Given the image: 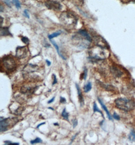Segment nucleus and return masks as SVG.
Returning <instances> with one entry per match:
<instances>
[{
  "instance_id": "nucleus-6",
  "label": "nucleus",
  "mask_w": 135,
  "mask_h": 145,
  "mask_svg": "<svg viewBox=\"0 0 135 145\" xmlns=\"http://www.w3.org/2000/svg\"><path fill=\"white\" fill-rule=\"evenodd\" d=\"M28 53V48L26 46L18 47L16 50V56L17 58L22 59L25 58Z\"/></svg>"
},
{
  "instance_id": "nucleus-8",
  "label": "nucleus",
  "mask_w": 135,
  "mask_h": 145,
  "mask_svg": "<svg viewBox=\"0 0 135 145\" xmlns=\"http://www.w3.org/2000/svg\"><path fill=\"white\" fill-rule=\"evenodd\" d=\"M95 42L96 46H99L100 47L105 48V49H108L109 46L106 42L105 40L100 36H97L95 37Z\"/></svg>"
},
{
  "instance_id": "nucleus-20",
  "label": "nucleus",
  "mask_w": 135,
  "mask_h": 145,
  "mask_svg": "<svg viewBox=\"0 0 135 145\" xmlns=\"http://www.w3.org/2000/svg\"><path fill=\"white\" fill-rule=\"evenodd\" d=\"M129 140L131 141H134L135 140V132L132 130L129 136Z\"/></svg>"
},
{
  "instance_id": "nucleus-26",
  "label": "nucleus",
  "mask_w": 135,
  "mask_h": 145,
  "mask_svg": "<svg viewBox=\"0 0 135 145\" xmlns=\"http://www.w3.org/2000/svg\"><path fill=\"white\" fill-rule=\"evenodd\" d=\"M113 117L114 119L117 120H120V117L118 115H117L116 113H114V114L113 115Z\"/></svg>"
},
{
  "instance_id": "nucleus-35",
  "label": "nucleus",
  "mask_w": 135,
  "mask_h": 145,
  "mask_svg": "<svg viewBox=\"0 0 135 145\" xmlns=\"http://www.w3.org/2000/svg\"><path fill=\"white\" fill-rule=\"evenodd\" d=\"M46 123V122H43V123H40V124H39L37 126V128H38L39 127H40L41 125H43V124H45Z\"/></svg>"
},
{
  "instance_id": "nucleus-23",
  "label": "nucleus",
  "mask_w": 135,
  "mask_h": 145,
  "mask_svg": "<svg viewBox=\"0 0 135 145\" xmlns=\"http://www.w3.org/2000/svg\"><path fill=\"white\" fill-rule=\"evenodd\" d=\"M41 142H42V140L40 138H37L34 140L31 141L30 143H31V144H35L36 143H41Z\"/></svg>"
},
{
  "instance_id": "nucleus-33",
  "label": "nucleus",
  "mask_w": 135,
  "mask_h": 145,
  "mask_svg": "<svg viewBox=\"0 0 135 145\" xmlns=\"http://www.w3.org/2000/svg\"><path fill=\"white\" fill-rule=\"evenodd\" d=\"M46 63H47V65L48 66H50L51 65V62L49 61V60H47V59H46Z\"/></svg>"
},
{
  "instance_id": "nucleus-3",
  "label": "nucleus",
  "mask_w": 135,
  "mask_h": 145,
  "mask_svg": "<svg viewBox=\"0 0 135 145\" xmlns=\"http://www.w3.org/2000/svg\"><path fill=\"white\" fill-rule=\"evenodd\" d=\"M105 48L97 46L90 50L89 52L90 57L91 59L96 60H101L105 59L106 54L104 51Z\"/></svg>"
},
{
  "instance_id": "nucleus-14",
  "label": "nucleus",
  "mask_w": 135,
  "mask_h": 145,
  "mask_svg": "<svg viewBox=\"0 0 135 145\" xmlns=\"http://www.w3.org/2000/svg\"><path fill=\"white\" fill-rule=\"evenodd\" d=\"M1 36H12L10 32L8 27H2L1 29Z\"/></svg>"
},
{
  "instance_id": "nucleus-21",
  "label": "nucleus",
  "mask_w": 135,
  "mask_h": 145,
  "mask_svg": "<svg viewBox=\"0 0 135 145\" xmlns=\"http://www.w3.org/2000/svg\"><path fill=\"white\" fill-rule=\"evenodd\" d=\"M87 75H88V69L86 67L84 68V72L82 74V78L84 79V80H86V77H87Z\"/></svg>"
},
{
  "instance_id": "nucleus-19",
  "label": "nucleus",
  "mask_w": 135,
  "mask_h": 145,
  "mask_svg": "<svg viewBox=\"0 0 135 145\" xmlns=\"http://www.w3.org/2000/svg\"><path fill=\"white\" fill-rule=\"evenodd\" d=\"M93 110H94V113H95V112H99L101 114V115L103 116V117H104V116H103V114L102 113V111L99 109V108L98 107L97 104L96 103H94V105H93Z\"/></svg>"
},
{
  "instance_id": "nucleus-16",
  "label": "nucleus",
  "mask_w": 135,
  "mask_h": 145,
  "mask_svg": "<svg viewBox=\"0 0 135 145\" xmlns=\"http://www.w3.org/2000/svg\"><path fill=\"white\" fill-rule=\"evenodd\" d=\"M92 89V83L90 82H88L84 87V90L86 93L89 92Z\"/></svg>"
},
{
  "instance_id": "nucleus-36",
  "label": "nucleus",
  "mask_w": 135,
  "mask_h": 145,
  "mask_svg": "<svg viewBox=\"0 0 135 145\" xmlns=\"http://www.w3.org/2000/svg\"><path fill=\"white\" fill-rule=\"evenodd\" d=\"M54 124L55 125H56H56H57V126L59 125V124H58V123H55Z\"/></svg>"
},
{
  "instance_id": "nucleus-22",
  "label": "nucleus",
  "mask_w": 135,
  "mask_h": 145,
  "mask_svg": "<svg viewBox=\"0 0 135 145\" xmlns=\"http://www.w3.org/2000/svg\"><path fill=\"white\" fill-rule=\"evenodd\" d=\"M21 41L23 43H25L26 45H27L28 44H29V39L26 36L22 37H21Z\"/></svg>"
},
{
  "instance_id": "nucleus-12",
  "label": "nucleus",
  "mask_w": 135,
  "mask_h": 145,
  "mask_svg": "<svg viewBox=\"0 0 135 145\" xmlns=\"http://www.w3.org/2000/svg\"><path fill=\"white\" fill-rule=\"evenodd\" d=\"M75 86H76V89H77V94L78 96V99L79 100V102H80V103H81V105L83 106L84 104V100L83 96L81 90V88H80V87H79L78 84H75Z\"/></svg>"
},
{
  "instance_id": "nucleus-15",
  "label": "nucleus",
  "mask_w": 135,
  "mask_h": 145,
  "mask_svg": "<svg viewBox=\"0 0 135 145\" xmlns=\"http://www.w3.org/2000/svg\"><path fill=\"white\" fill-rule=\"evenodd\" d=\"M50 41H51V43H52V44L53 45V46L55 47V49H56V51H57V52L58 55L60 56V57H61L63 60H66V58L64 57V56H63V55L60 53V51H59V48L58 45L56 43V42H55L54 41H53V40H52V39H51Z\"/></svg>"
},
{
  "instance_id": "nucleus-31",
  "label": "nucleus",
  "mask_w": 135,
  "mask_h": 145,
  "mask_svg": "<svg viewBox=\"0 0 135 145\" xmlns=\"http://www.w3.org/2000/svg\"><path fill=\"white\" fill-rule=\"evenodd\" d=\"M5 3L8 6H9V7H11V2H10V0H5Z\"/></svg>"
},
{
  "instance_id": "nucleus-29",
  "label": "nucleus",
  "mask_w": 135,
  "mask_h": 145,
  "mask_svg": "<svg viewBox=\"0 0 135 145\" xmlns=\"http://www.w3.org/2000/svg\"><path fill=\"white\" fill-rule=\"evenodd\" d=\"M24 15H25V16L27 18H29V15L28 11L27 10H25V11H24Z\"/></svg>"
},
{
  "instance_id": "nucleus-10",
  "label": "nucleus",
  "mask_w": 135,
  "mask_h": 145,
  "mask_svg": "<svg viewBox=\"0 0 135 145\" xmlns=\"http://www.w3.org/2000/svg\"><path fill=\"white\" fill-rule=\"evenodd\" d=\"M77 33L78 35L82 36V37L84 38L86 40V41H88L89 42H92V39L91 36L89 35V33H88V31H87L86 30L81 29L77 32Z\"/></svg>"
},
{
  "instance_id": "nucleus-2",
  "label": "nucleus",
  "mask_w": 135,
  "mask_h": 145,
  "mask_svg": "<svg viewBox=\"0 0 135 145\" xmlns=\"http://www.w3.org/2000/svg\"><path fill=\"white\" fill-rule=\"evenodd\" d=\"M116 107L124 111H130L135 108V103L126 98H118L115 101Z\"/></svg>"
},
{
  "instance_id": "nucleus-38",
  "label": "nucleus",
  "mask_w": 135,
  "mask_h": 145,
  "mask_svg": "<svg viewBox=\"0 0 135 145\" xmlns=\"http://www.w3.org/2000/svg\"><path fill=\"white\" fill-rule=\"evenodd\" d=\"M35 1H36V0H35Z\"/></svg>"
},
{
  "instance_id": "nucleus-11",
  "label": "nucleus",
  "mask_w": 135,
  "mask_h": 145,
  "mask_svg": "<svg viewBox=\"0 0 135 145\" xmlns=\"http://www.w3.org/2000/svg\"><path fill=\"white\" fill-rule=\"evenodd\" d=\"M110 71L114 76L117 77H120L123 75L122 71L115 66H112L111 67Z\"/></svg>"
},
{
  "instance_id": "nucleus-37",
  "label": "nucleus",
  "mask_w": 135,
  "mask_h": 145,
  "mask_svg": "<svg viewBox=\"0 0 135 145\" xmlns=\"http://www.w3.org/2000/svg\"><path fill=\"white\" fill-rule=\"evenodd\" d=\"M48 109H51L52 110H54V109H53V108H51V107H49V108H48Z\"/></svg>"
},
{
  "instance_id": "nucleus-13",
  "label": "nucleus",
  "mask_w": 135,
  "mask_h": 145,
  "mask_svg": "<svg viewBox=\"0 0 135 145\" xmlns=\"http://www.w3.org/2000/svg\"><path fill=\"white\" fill-rule=\"evenodd\" d=\"M98 100L99 103L100 104V105H101L102 108H103V109H104V111H105V112L106 113V114H107V116H108V119H109V120H112V117L111 115V114H110V112H109V111H108L107 108L106 107V106L105 105H104V104L103 103V102H102V101L99 98H98Z\"/></svg>"
},
{
  "instance_id": "nucleus-1",
  "label": "nucleus",
  "mask_w": 135,
  "mask_h": 145,
  "mask_svg": "<svg viewBox=\"0 0 135 145\" xmlns=\"http://www.w3.org/2000/svg\"><path fill=\"white\" fill-rule=\"evenodd\" d=\"M59 19L63 24L67 26H75L77 23L78 17L73 12H63L60 16Z\"/></svg>"
},
{
  "instance_id": "nucleus-5",
  "label": "nucleus",
  "mask_w": 135,
  "mask_h": 145,
  "mask_svg": "<svg viewBox=\"0 0 135 145\" xmlns=\"http://www.w3.org/2000/svg\"><path fill=\"white\" fill-rule=\"evenodd\" d=\"M45 5L48 9L54 11H59L62 8L61 5L58 1L54 0H47Z\"/></svg>"
},
{
  "instance_id": "nucleus-24",
  "label": "nucleus",
  "mask_w": 135,
  "mask_h": 145,
  "mask_svg": "<svg viewBox=\"0 0 135 145\" xmlns=\"http://www.w3.org/2000/svg\"><path fill=\"white\" fill-rule=\"evenodd\" d=\"M13 2L14 4L16 7L18 9L20 8V3L19 1V0H13Z\"/></svg>"
},
{
  "instance_id": "nucleus-4",
  "label": "nucleus",
  "mask_w": 135,
  "mask_h": 145,
  "mask_svg": "<svg viewBox=\"0 0 135 145\" xmlns=\"http://www.w3.org/2000/svg\"><path fill=\"white\" fill-rule=\"evenodd\" d=\"M2 63L4 68L9 71H12L16 67V64L14 59L9 56L4 57L2 59Z\"/></svg>"
},
{
  "instance_id": "nucleus-25",
  "label": "nucleus",
  "mask_w": 135,
  "mask_h": 145,
  "mask_svg": "<svg viewBox=\"0 0 135 145\" xmlns=\"http://www.w3.org/2000/svg\"><path fill=\"white\" fill-rule=\"evenodd\" d=\"M5 144L6 145H19V143H12L11 141H5Z\"/></svg>"
},
{
  "instance_id": "nucleus-27",
  "label": "nucleus",
  "mask_w": 135,
  "mask_h": 145,
  "mask_svg": "<svg viewBox=\"0 0 135 145\" xmlns=\"http://www.w3.org/2000/svg\"><path fill=\"white\" fill-rule=\"evenodd\" d=\"M60 102L61 103H62V104L66 103V99L65 98L62 97H60Z\"/></svg>"
},
{
  "instance_id": "nucleus-28",
  "label": "nucleus",
  "mask_w": 135,
  "mask_h": 145,
  "mask_svg": "<svg viewBox=\"0 0 135 145\" xmlns=\"http://www.w3.org/2000/svg\"><path fill=\"white\" fill-rule=\"evenodd\" d=\"M53 78H54V80H53V82L52 85H54L56 84L57 83V79L56 75H55V74H53Z\"/></svg>"
},
{
  "instance_id": "nucleus-18",
  "label": "nucleus",
  "mask_w": 135,
  "mask_h": 145,
  "mask_svg": "<svg viewBox=\"0 0 135 145\" xmlns=\"http://www.w3.org/2000/svg\"><path fill=\"white\" fill-rule=\"evenodd\" d=\"M61 116L63 117V118L65 119V120H68V117H69V113L66 111V108H64L63 109V110L62 112L61 113Z\"/></svg>"
},
{
  "instance_id": "nucleus-17",
  "label": "nucleus",
  "mask_w": 135,
  "mask_h": 145,
  "mask_svg": "<svg viewBox=\"0 0 135 145\" xmlns=\"http://www.w3.org/2000/svg\"><path fill=\"white\" fill-rule=\"evenodd\" d=\"M61 31H58L57 32H55V33L50 35H49L48 36V38L51 40L52 39V38H54V37H57L58 36H59V35H60L61 34Z\"/></svg>"
},
{
  "instance_id": "nucleus-9",
  "label": "nucleus",
  "mask_w": 135,
  "mask_h": 145,
  "mask_svg": "<svg viewBox=\"0 0 135 145\" xmlns=\"http://www.w3.org/2000/svg\"><path fill=\"white\" fill-rule=\"evenodd\" d=\"M38 69V67L37 65L31 64H28L24 67L23 71L26 73H30L37 71Z\"/></svg>"
},
{
  "instance_id": "nucleus-30",
  "label": "nucleus",
  "mask_w": 135,
  "mask_h": 145,
  "mask_svg": "<svg viewBox=\"0 0 135 145\" xmlns=\"http://www.w3.org/2000/svg\"><path fill=\"white\" fill-rule=\"evenodd\" d=\"M77 124H78V122H77V120L75 119L73 120V127L74 128H75L77 125Z\"/></svg>"
},
{
  "instance_id": "nucleus-32",
  "label": "nucleus",
  "mask_w": 135,
  "mask_h": 145,
  "mask_svg": "<svg viewBox=\"0 0 135 145\" xmlns=\"http://www.w3.org/2000/svg\"><path fill=\"white\" fill-rule=\"evenodd\" d=\"M55 99V97H53L51 100H50L49 101H48V104H51V103H53Z\"/></svg>"
},
{
  "instance_id": "nucleus-7",
  "label": "nucleus",
  "mask_w": 135,
  "mask_h": 145,
  "mask_svg": "<svg viewBox=\"0 0 135 145\" xmlns=\"http://www.w3.org/2000/svg\"><path fill=\"white\" fill-rule=\"evenodd\" d=\"M10 118H5L1 117L0 120V132L2 133L7 131L8 126L10 124Z\"/></svg>"
},
{
  "instance_id": "nucleus-34",
  "label": "nucleus",
  "mask_w": 135,
  "mask_h": 145,
  "mask_svg": "<svg viewBox=\"0 0 135 145\" xmlns=\"http://www.w3.org/2000/svg\"><path fill=\"white\" fill-rule=\"evenodd\" d=\"M77 134H78V133H76V134H75L74 135V136L73 137V138H72V139H71V143H72V142L74 141V140L75 139V138Z\"/></svg>"
}]
</instances>
